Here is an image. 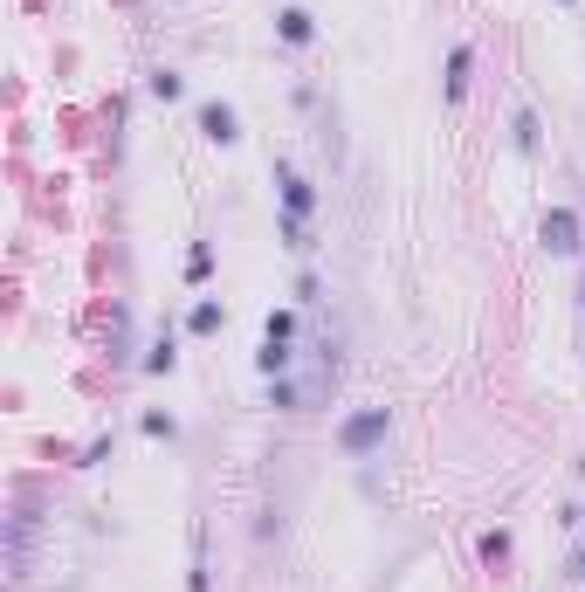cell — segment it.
Returning <instances> with one entry per match:
<instances>
[{
  "label": "cell",
  "mask_w": 585,
  "mask_h": 592,
  "mask_svg": "<svg viewBox=\"0 0 585 592\" xmlns=\"http://www.w3.org/2000/svg\"><path fill=\"white\" fill-rule=\"evenodd\" d=\"M386 434H393V414H386V407H365V414H351L345 427H338V448H345V455H372Z\"/></svg>",
  "instance_id": "1"
},
{
  "label": "cell",
  "mask_w": 585,
  "mask_h": 592,
  "mask_svg": "<svg viewBox=\"0 0 585 592\" xmlns=\"http://www.w3.org/2000/svg\"><path fill=\"white\" fill-rule=\"evenodd\" d=\"M537 241L551 248V255H579L585 248V228H579V207H551L544 221H537Z\"/></svg>",
  "instance_id": "2"
},
{
  "label": "cell",
  "mask_w": 585,
  "mask_h": 592,
  "mask_svg": "<svg viewBox=\"0 0 585 592\" xmlns=\"http://www.w3.org/2000/svg\"><path fill=\"white\" fill-rule=\"evenodd\" d=\"M276 186H283V214H290V221H310V207H317L310 179H303V173H290V166H276Z\"/></svg>",
  "instance_id": "3"
},
{
  "label": "cell",
  "mask_w": 585,
  "mask_h": 592,
  "mask_svg": "<svg viewBox=\"0 0 585 592\" xmlns=\"http://www.w3.org/2000/svg\"><path fill=\"white\" fill-rule=\"evenodd\" d=\"M276 35H283L290 49H310V42H317V21H310L303 7H283V14H276Z\"/></svg>",
  "instance_id": "4"
},
{
  "label": "cell",
  "mask_w": 585,
  "mask_h": 592,
  "mask_svg": "<svg viewBox=\"0 0 585 592\" xmlns=\"http://www.w3.org/2000/svg\"><path fill=\"white\" fill-rule=\"evenodd\" d=\"M200 131H207L214 145H234V138H241V131H234V111H228V104H200Z\"/></svg>",
  "instance_id": "5"
},
{
  "label": "cell",
  "mask_w": 585,
  "mask_h": 592,
  "mask_svg": "<svg viewBox=\"0 0 585 592\" xmlns=\"http://www.w3.org/2000/svg\"><path fill=\"white\" fill-rule=\"evenodd\" d=\"M468 62H475V56H468V42H455V56H448V104H462V97H468Z\"/></svg>",
  "instance_id": "6"
},
{
  "label": "cell",
  "mask_w": 585,
  "mask_h": 592,
  "mask_svg": "<svg viewBox=\"0 0 585 592\" xmlns=\"http://www.w3.org/2000/svg\"><path fill=\"white\" fill-rule=\"evenodd\" d=\"M255 365H262L269 379H283V372H290V345H276V338H262V352H255Z\"/></svg>",
  "instance_id": "7"
},
{
  "label": "cell",
  "mask_w": 585,
  "mask_h": 592,
  "mask_svg": "<svg viewBox=\"0 0 585 592\" xmlns=\"http://www.w3.org/2000/svg\"><path fill=\"white\" fill-rule=\"evenodd\" d=\"M186 324H193V331H221V324H228V310L207 296V303H193V317H186Z\"/></svg>",
  "instance_id": "8"
},
{
  "label": "cell",
  "mask_w": 585,
  "mask_h": 592,
  "mask_svg": "<svg viewBox=\"0 0 585 592\" xmlns=\"http://www.w3.org/2000/svg\"><path fill=\"white\" fill-rule=\"evenodd\" d=\"M510 138H517V152H537V111H517V118H510Z\"/></svg>",
  "instance_id": "9"
},
{
  "label": "cell",
  "mask_w": 585,
  "mask_h": 592,
  "mask_svg": "<svg viewBox=\"0 0 585 592\" xmlns=\"http://www.w3.org/2000/svg\"><path fill=\"white\" fill-rule=\"evenodd\" d=\"M179 90H186V76H179V69H152V97H166V104H173Z\"/></svg>",
  "instance_id": "10"
},
{
  "label": "cell",
  "mask_w": 585,
  "mask_h": 592,
  "mask_svg": "<svg viewBox=\"0 0 585 592\" xmlns=\"http://www.w3.org/2000/svg\"><path fill=\"white\" fill-rule=\"evenodd\" d=\"M262 338H276V345H290V338H296V317H290V310H269V331H262Z\"/></svg>",
  "instance_id": "11"
},
{
  "label": "cell",
  "mask_w": 585,
  "mask_h": 592,
  "mask_svg": "<svg viewBox=\"0 0 585 592\" xmlns=\"http://www.w3.org/2000/svg\"><path fill=\"white\" fill-rule=\"evenodd\" d=\"M173 338H159V345H152V358H145V372H173Z\"/></svg>",
  "instance_id": "12"
},
{
  "label": "cell",
  "mask_w": 585,
  "mask_h": 592,
  "mask_svg": "<svg viewBox=\"0 0 585 592\" xmlns=\"http://www.w3.org/2000/svg\"><path fill=\"white\" fill-rule=\"evenodd\" d=\"M207 269H214V248H193V255H186V276H193V283H200V276H207Z\"/></svg>",
  "instance_id": "13"
},
{
  "label": "cell",
  "mask_w": 585,
  "mask_h": 592,
  "mask_svg": "<svg viewBox=\"0 0 585 592\" xmlns=\"http://www.w3.org/2000/svg\"><path fill=\"white\" fill-rule=\"evenodd\" d=\"M565 579H585V537L572 544V558H565Z\"/></svg>",
  "instance_id": "14"
},
{
  "label": "cell",
  "mask_w": 585,
  "mask_h": 592,
  "mask_svg": "<svg viewBox=\"0 0 585 592\" xmlns=\"http://www.w3.org/2000/svg\"><path fill=\"white\" fill-rule=\"evenodd\" d=\"M558 7H579V0H558Z\"/></svg>",
  "instance_id": "15"
},
{
  "label": "cell",
  "mask_w": 585,
  "mask_h": 592,
  "mask_svg": "<svg viewBox=\"0 0 585 592\" xmlns=\"http://www.w3.org/2000/svg\"><path fill=\"white\" fill-rule=\"evenodd\" d=\"M579 310H585V290H579Z\"/></svg>",
  "instance_id": "16"
}]
</instances>
